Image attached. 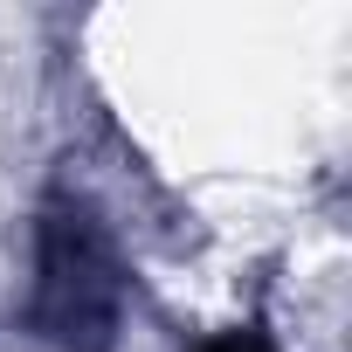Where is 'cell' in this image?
I'll use <instances>...</instances> for the list:
<instances>
[{
    "label": "cell",
    "mask_w": 352,
    "mask_h": 352,
    "mask_svg": "<svg viewBox=\"0 0 352 352\" xmlns=\"http://www.w3.org/2000/svg\"><path fill=\"white\" fill-rule=\"evenodd\" d=\"M118 304L124 283L104 228L83 208H49L35 235V297H28L35 331L63 352H104L118 331Z\"/></svg>",
    "instance_id": "1"
},
{
    "label": "cell",
    "mask_w": 352,
    "mask_h": 352,
    "mask_svg": "<svg viewBox=\"0 0 352 352\" xmlns=\"http://www.w3.org/2000/svg\"><path fill=\"white\" fill-rule=\"evenodd\" d=\"M201 352H270V345L249 338V331H235V338H214V345H201Z\"/></svg>",
    "instance_id": "2"
}]
</instances>
